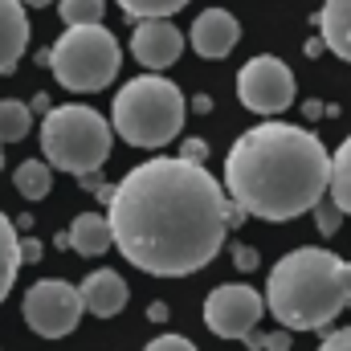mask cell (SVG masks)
<instances>
[{"instance_id":"cell-8","label":"cell","mask_w":351,"mask_h":351,"mask_svg":"<svg viewBox=\"0 0 351 351\" xmlns=\"http://www.w3.org/2000/svg\"><path fill=\"white\" fill-rule=\"evenodd\" d=\"M265 315V298L245 282H225L204 298V327L221 339H250Z\"/></svg>"},{"instance_id":"cell-26","label":"cell","mask_w":351,"mask_h":351,"mask_svg":"<svg viewBox=\"0 0 351 351\" xmlns=\"http://www.w3.org/2000/svg\"><path fill=\"white\" fill-rule=\"evenodd\" d=\"M25 8H45V4H53V0H21Z\"/></svg>"},{"instance_id":"cell-25","label":"cell","mask_w":351,"mask_h":351,"mask_svg":"<svg viewBox=\"0 0 351 351\" xmlns=\"http://www.w3.org/2000/svg\"><path fill=\"white\" fill-rule=\"evenodd\" d=\"M41 258V245L37 241H21V262H37Z\"/></svg>"},{"instance_id":"cell-3","label":"cell","mask_w":351,"mask_h":351,"mask_svg":"<svg viewBox=\"0 0 351 351\" xmlns=\"http://www.w3.org/2000/svg\"><path fill=\"white\" fill-rule=\"evenodd\" d=\"M351 306V262L302 245L282 254L265 278V311L290 331H323Z\"/></svg>"},{"instance_id":"cell-2","label":"cell","mask_w":351,"mask_h":351,"mask_svg":"<svg viewBox=\"0 0 351 351\" xmlns=\"http://www.w3.org/2000/svg\"><path fill=\"white\" fill-rule=\"evenodd\" d=\"M331 184L327 147L290 123H262L237 135L225 156V188L233 204L262 221H294L323 204Z\"/></svg>"},{"instance_id":"cell-23","label":"cell","mask_w":351,"mask_h":351,"mask_svg":"<svg viewBox=\"0 0 351 351\" xmlns=\"http://www.w3.org/2000/svg\"><path fill=\"white\" fill-rule=\"evenodd\" d=\"M319 351H351V327H343V331H331V335L319 343Z\"/></svg>"},{"instance_id":"cell-9","label":"cell","mask_w":351,"mask_h":351,"mask_svg":"<svg viewBox=\"0 0 351 351\" xmlns=\"http://www.w3.org/2000/svg\"><path fill=\"white\" fill-rule=\"evenodd\" d=\"M237 98L245 110L254 114H278V110H290L294 102V74L282 58L262 53V58H250L237 74Z\"/></svg>"},{"instance_id":"cell-24","label":"cell","mask_w":351,"mask_h":351,"mask_svg":"<svg viewBox=\"0 0 351 351\" xmlns=\"http://www.w3.org/2000/svg\"><path fill=\"white\" fill-rule=\"evenodd\" d=\"M339 217H343V213H339L335 204H331V208H319V213H315V221H319V233H335Z\"/></svg>"},{"instance_id":"cell-12","label":"cell","mask_w":351,"mask_h":351,"mask_svg":"<svg viewBox=\"0 0 351 351\" xmlns=\"http://www.w3.org/2000/svg\"><path fill=\"white\" fill-rule=\"evenodd\" d=\"M78 294H82V306H86L94 319H114L127 306V298H131L123 274H114V269H94V274H86L82 286H78Z\"/></svg>"},{"instance_id":"cell-13","label":"cell","mask_w":351,"mask_h":351,"mask_svg":"<svg viewBox=\"0 0 351 351\" xmlns=\"http://www.w3.org/2000/svg\"><path fill=\"white\" fill-rule=\"evenodd\" d=\"M29 45V12L21 0H0V78L16 70Z\"/></svg>"},{"instance_id":"cell-14","label":"cell","mask_w":351,"mask_h":351,"mask_svg":"<svg viewBox=\"0 0 351 351\" xmlns=\"http://www.w3.org/2000/svg\"><path fill=\"white\" fill-rule=\"evenodd\" d=\"M66 245H70L74 254H82V258L106 254V250L114 245L106 217H102V213H82V217H74V225H70V233H66Z\"/></svg>"},{"instance_id":"cell-22","label":"cell","mask_w":351,"mask_h":351,"mask_svg":"<svg viewBox=\"0 0 351 351\" xmlns=\"http://www.w3.org/2000/svg\"><path fill=\"white\" fill-rule=\"evenodd\" d=\"M143 351H196V348H192V339H184V335H156Z\"/></svg>"},{"instance_id":"cell-21","label":"cell","mask_w":351,"mask_h":351,"mask_svg":"<svg viewBox=\"0 0 351 351\" xmlns=\"http://www.w3.org/2000/svg\"><path fill=\"white\" fill-rule=\"evenodd\" d=\"M102 12H106V0H62V4H58V16L66 21V29L102 25Z\"/></svg>"},{"instance_id":"cell-18","label":"cell","mask_w":351,"mask_h":351,"mask_svg":"<svg viewBox=\"0 0 351 351\" xmlns=\"http://www.w3.org/2000/svg\"><path fill=\"white\" fill-rule=\"evenodd\" d=\"M12 184H16V192H21L25 200H45L49 188H53V168H49L45 160H25V164H16Z\"/></svg>"},{"instance_id":"cell-1","label":"cell","mask_w":351,"mask_h":351,"mask_svg":"<svg viewBox=\"0 0 351 351\" xmlns=\"http://www.w3.org/2000/svg\"><path fill=\"white\" fill-rule=\"evenodd\" d=\"M114 250L152 278H184L213 262L229 233L225 188L204 164L156 156L123 176L106 204Z\"/></svg>"},{"instance_id":"cell-4","label":"cell","mask_w":351,"mask_h":351,"mask_svg":"<svg viewBox=\"0 0 351 351\" xmlns=\"http://www.w3.org/2000/svg\"><path fill=\"white\" fill-rule=\"evenodd\" d=\"M184 127V94L172 78L139 74L114 94L110 102V131L123 135L131 147H164Z\"/></svg>"},{"instance_id":"cell-20","label":"cell","mask_w":351,"mask_h":351,"mask_svg":"<svg viewBox=\"0 0 351 351\" xmlns=\"http://www.w3.org/2000/svg\"><path fill=\"white\" fill-rule=\"evenodd\" d=\"M192 0H119V8L135 21H172V12H180Z\"/></svg>"},{"instance_id":"cell-19","label":"cell","mask_w":351,"mask_h":351,"mask_svg":"<svg viewBox=\"0 0 351 351\" xmlns=\"http://www.w3.org/2000/svg\"><path fill=\"white\" fill-rule=\"evenodd\" d=\"M33 127V106L21 98H0V143H21Z\"/></svg>"},{"instance_id":"cell-7","label":"cell","mask_w":351,"mask_h":351,"mask_svg":"<svg viewBox=\"0 0 351 351\" xmlns=\"http://www.w3.org/2000/svg\"><path fill=\"white\" fill-rule=\"evenodd\" d=\"M21 311H25V323L33 335L41 339H66L70 331H78L86 306H82V294L78 286L62 282V278H41L25 290L21 298Z\"/></svg>"},{"instance_id":"cell-15","label":"cell","mask_w":351,"mask_h":351,"mask_svg":"<svg viewBox=\"0 0 351 351\" xmlns=\"http://www.w3.org/2000/svg\"><path fill=\"white\" fill-rule=\"evenodd\" d=\"M319 33L335 58L351 62V0H327L319 12Z\"/></svg>"},{"instance_id":"cell-11","label":"cell","mask_w":351,"mask_h":351,"mask_svg":"<svg viewBox=\"0 0 351 351\" xmlns=\"http://www.w3.org/2000/svg\"><path fill=\"white\" fill-rule=\"evenodd\" d=\"M192 49L208 62H221L237 49L241 41V21L229 12V8H204L196 21H192V33H188Z\"/></svg>"},{"instance_id":"cell-10","label":"cell","mask_w":351,"mask_h":351,"mask_svg":"<svg viewBox=\"0 0 351 351\" xmlns=\"http://www.w3.org/2000/svg\"><path fill=\"white\" fill-rule=\"evenodd\" d=\"M131 53L147 74H160L180 62L184 53V33L176 29L172 21H139L131 33Z\"/></svg>"},{"instance_id":"cell-5","label":"cell","mask_w":351,"mask_h":351,"mask_svg":"<svg viewBox=\"0 0 351 351\" xmlns=\"http://www.w3.org/2000/svg\"><path fill=\"white\" fill-rule=\"evenodd\" d=\"M110 123L82 102H66V106H49L45 123H41V152L45 164L70 176H90L98 172L110 156Z\"/></svg>"},{"instance_id":"cell-27","label":"cell","mask_w":351,"mask_h":351,"mask_svg":"<svg viewBox=\"0 0 351 351\" xmlns=\"http://www.w3.org/2000/svg\"><path fill=\"white\" fill-rule=\"evenodd\" d=\"M0 168H4V143H0Z\"/></svg>"},{"instance_id":"cell-16","label":"cell","mask_w":351,"mask_h":351,"mask_svg":"<svg viewBox=\"0 0 351 351\" xmlns=\"http://www.w3.org/2000/svg\"><path fill=\"white\" fill-rule=\"evenodd\" d=\"M21 237H16V225L0 213V302L8 298L16 274H21Z\"/></svg>"},{"instance_id":"cell-17","label":"cell","mask_w":351,"mask_h":351,"mask_svg":"<svg viewBox=\"0 0 351 351\" xmlns=\"http://www.w3.org/2000/svg\"><path fill=\"white\" fill-rule=\"evenodd\" d=\"M327 192H331V204L343 217H351V135L331 156V184H327Z\"/></svg>"},{"instance_id":"cell-6","label":"cell","mask_w":351,"mask_h":351,"mask_svg":"<svg viewBox=\"0 0 351 351\" xmlns=\"http://www.w3.org/2000/svg\"><path fill=\"white\" fill-rule=\"evenodd\" d=\"M41 62L53 70V78L74 94H98L119 78L123 66V49L114 41V33L106 25H78L66 29L49 53H41Z\"/></svg>"}]
</instances>
